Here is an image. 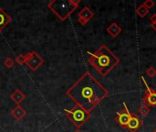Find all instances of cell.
I'll return each mask as SVG.
<instances>
[{
	"mask_svg": "<svg viewBox=\"0 0 156 132\" xmlns=\"http://www.w3.org/2000/svg\"><path fill=\"white\" fill-rule=\"evenodd\" d=\"M108 90L89 72L83 74L66 92L77 105L90 113L108 96Z\"/></svg>",
	"mask_w": 156,
	"mask_h": 132,
	"instance_id": "obj_1",
	"label": "cell"
},
{
	"mask_svg": "<svg viewBox=\"0 0 156 132\" xmlns=\"http://www.w3.org/2000/svg\"><path fill=\"white\" fill-rule=\"evenodd\" d=\"M88 62L101 76L105 77L119 64L120 59L107 45L102 44L95 52L90 54Z\"/></svg>",
	"mask_w": 156,
	"mask_h": 132,
	"instance_id": "obj_2",
	"label": "cell"
},
{
	"mask_svg": "<svg viewBox=\"0 0 156 132\" xmlns=\"http://www.w3.org/2000/svg\"><path fill=\"white\" fill-rule=\"evenodd\" d=\"M80 0H52L48 7L61 20L65 21L78 8Z\"/></svg>",
	"mask_w": 156,
	"mask_h": 132,
	"instance_id": "obj_3",
	"label": "cell"
},
{
	"mask_svg": "<svg viewBox=\"0 0 156 132\" xmlns=\"http://www.w3.org/2000/svg\"><path fill=\"white\" fill-rule=\"evenodd\" d=\"M64 112L66 117L77 129L81 128L91 118L90 113L87 112L84 108L77 105L70 109H65Z\"/></svg>",
	"mask_w": 156,
	"mask_h": 132,
	"instance_id": "obj_4",
	"label": "cell"
},
{
	"mask_svg": "<svg viewBox=\"0 0 156 132\" xmlns=\"http://www.w3.org/2000/svg\"><path fill=\"white\" fill-rule=\"evenodd\" d=\"M25 58H26V64L32 71L37 70L44 62L43 58L38 53H37L36 51L27 52L25 55Z\"/></svg>",
	"mask_w": 156,
	"mask_h": 132,
	"instance_id": "obj_5",
	"label": "cell"
},
{
	"mask_svg": "<svg viewBox=\"0 0 156 132\" xmlns=\"http://www.w3.org/2000/svg\"><path fill=\"white\" fill-rule=\"evenodd\" d=\"M141 79H142V81H143V83L144 84L145 88H146V91H145V93H144V97H143V99H142L143 103H144V105L148 106L149 107H155L156 91H154L153 88H151V87L148 85V84H147V82H146V80H145V78H144V76H142Z\"/></svg>",
	"mask_w": 156,
	"mask_h": 132,
	"instance_id": "obj_6",
	"label": "cell"
},
{
	"mask_svg": "<svg viewBox=\"0 0 156 132\" xmlns=\"http://www.w3.org/2000/svg\"><path fill=\"white\" fill-rule=\"evenodd\" d=\"M131 112L127 107V105L125 102H123V109L121 110L120 112L117 113L116 117H115V121L116 123L122 129H126L127 130V125L129 123L130 118H131Z\"/></svg>",
	"mask_w": 156,
	"mask_h": 132,
	"instance_id": "obj_7",
	"label": "cell"
},
{
	"mask_svg": "<svg viewBox=\"0 0 156 132\" xmlns=\"http://www.w3.org/2000/svg\"><path fill=\"white\" fill-rule=\"evenodd\" d=\"M79 16V18H78V22L82 25V26H85L91 18H93L94 17V13L92 10L90 9V7L88 6H85L83 7L78 14Z\"/></svg>",
	"mask_w": 156,
	"mask_h": 132,
	"instance_id": "obj_8",
	"label": "cell"
},
{
	"mask_svg": "<svg viewBox=\"0 0 156 132\" xmlns=\"http://www.w3.org/2000/svg\"><path fill=\"white\" fill-rule=\"evenodd\" d=\"M144 124V121L134 113L131 114L129 123L127 125V130L130 132H136Z\"/></svg>",
	"mask_w": 156,
	"mask_h": 132,
	"instance_id": "obj_9",
	"label": "cell"
},
{
	"mask_svg": "<svg viewBox=\"0 0 156 132\" xmlns=\"http://www.w3.org/2000/svg\"><path fill=\"white\" fill-rule=\"evenodd\" d=\"M25 98H26V95L19 89H16L10 96V99L15 104H16V106H19V104L22 103L25 100Z\"/></svg>",
	"mask_w": 156,
	"mask_h": 132,
	"instance_id": "obj_10",
	"label": "cell"
},
{
	"mask_svg": "<svg viewBox=\"0 0 156 132\" xmlns=\"http://www.w3.org/2000/svg\"><path fill=\"white\" fill-rule=\"evenodd\" d=\"M10 115L16 119V120H20L22 119L26 115H27V112L26 110L21 107V106H16L15 108H13L10 112Z\"/></svg>",
	"mask_w": 156,
	"mask_h": 132,
	"instance_id": "obj_11",
	"label": "cell"
},
{
	"mask_svg": "<svg viewBox=\"0 0 156 132\" xmlns=\"http://www.w3.org/2000/svg\"><path fill=\"white\" fill-rule=\"evenodd\" d=\"M11 22V17L10 16L5 13L2 7L0 6V32Z\"/></svg>",
	"mask_w": 156,
	"mask_h": 132,
	"instance_id": "obj_12",
	"label": "cell"
},
{
	"mask_svg": "<svg viewBox=\"0 0 156 132\" xmlns=\"http://www.w3.org/2000/svg\"><path fill=\"white\" fill-rule=\"evenodd\" d=\"M106 31L108 32V34L110 36H112V38H116L118 37V35L122 32V28L116 23V22H112L107 28Z\"/></svg>",
	"mask_w": 156,
	"mask_h": 132,
	"instance_id": "obj_13",
	"label": "cell"
},
{
	"mask_svg": "<svg viewBox=\"0 0 156 132\" xmlns=\"http://www.w3.org/2000/svg\"><path fill=\"white\" fill-rule=\"evenodd\" d=\"M135 13L140 17H145L148 14H149V9L147 7H145L143 4L140 5L136 10H135Z\"/></svg>",
	"mask_w": 156,
	"mask_h": 132,
	"instance_id": "obj_14",
	"label": "cell"
},
{
	"mask_svg": "<svg viewBox=\"0 0 156 132\" xmlns=\"http://www.w3.org/2000/svg\"><path fill=\"white\" fill-rule=\"evenodd\" d=\"M138 113H139L142 117H146V116H148L149 113H150V107H149L148 106L143 104V105L140 107V108H139V110H138Z\"/></svg>",
	"mask_w": 156,
	"mask_h": 132,
	"instance_id": "obj_15",
	"label": "cell"
},
{
	"mask_svg": "<svg viewBox=\"0 0 156 132\" xmlns=\"http://www.w3.org/2000/svg\"><path fill=\"white\" fill-rule=\"evenodd\" d=\"M16 62L19 65H23V64H26V58H25V55L23 54H19L16 56Z\"/></svg>",
	"mask_w": 156,
	"mask_h": 132,
	"instance_id": "obj_16",
	"label": "cell"
},
{
	"mask_svg": "<svg viewBox=\"0 0 156 132\" xmlns=\"http://www.w3.org/2000/svg\"><path fill=\"white\" fill-rule=\"evenodd\" d=\"M146 74H147L149 77L154 78V77L156 75L155 68H154V67H153V66H150V67L146 70Z\"/></svg>",
	"mask_w": 156,
	"mask_h": 132,
	"instance_id": "obj_17",
	"label": "cell"
},
{
	"mask_svg": "<svg viewBox=\"0 0 156 132\" xmlns=\"http://www.w3.org/2000/svg\"><path fill=\"white\" fill-rule=\"evenodd\" d=\"M4 64H5V66L6 68L10 69V68H12V67L14 66L15 62H14V60H13V59H11V58H7V59H5V61L4 62Z\"/></svg>",
	"mask_w": 156,
	"mask_h": 132,
	"instance_id": "obj_18",
	"label": "cell"
},
{
	"mask_svg": "<svg viewBox=\"0 0 156 132\" xmlns=\"http://www.w3.org/2000/svg\"><path fill=\"white\" fill-rule=\"evenodd\" d=\"M143 5L150 10L151 8H153V7L154 6V2L153 0H146V1L144 2Z\"/></svg>",
	"mask_w": 156,
	"mask_h": 132,
	"instance_id": "obj_19",
	"label": "cell"
},
{
	"mask_svg": "<svg viewBox=\"0 0 156 132\" xmlns=\"http://www.w3.org/2000/svg\"><path fill=\"white\" fill-rule=\"evenodd\" d=\"M150 20H151V23H154V22H156V14H154V15L151 17Z\"/></svg>",
	"mask_w": 156,
	"mask_h": 132,
	"instance_id": "obj_20",
	"label": "cell"
},
{
	"mask_svg": "<svg viewBox=\"0 0 156 132\" xmlns=\"http://www.w3.org/2000/svg\"><path fill=\"white\" fill-rule=\"evenodd\" d=\"M151 27L153 28V29L156 32V22H154V23H151Z\"/></svg>",
	"mask_w": 156,
	"mask_h": 132,
	"instance_id": "obj_21",
	"label": "cell"
},
{
	"mask_svg": "<svg viewBox=\"0 0 156 132\" xmlns=\"http://www.w3.org/2000/svg\"><path fill=\"white\" fill-rule=\"evenodd\" d=\"M74 132H82V131H80V130H75Z\"/></svg>",
	"mask_w": 156,
	"mask_h": 132,
	"instance_id": "obj_22",
	"label": "cell"
},
{
	"mask_svg": "<svg viewBox=\"0 0 156 132\" xmlns=\"http://www.w3.org/2000/svg\"><path fill=\"white\" fill-rule=\"evenodd\" d=\"M153 132H156V130H154V131Z\"/></svg>",
	"mask_w": 156,
	"mask_h": 132,
	"instance_id": "obj_23",
	"label": "cell"
}]
</instances>
